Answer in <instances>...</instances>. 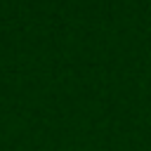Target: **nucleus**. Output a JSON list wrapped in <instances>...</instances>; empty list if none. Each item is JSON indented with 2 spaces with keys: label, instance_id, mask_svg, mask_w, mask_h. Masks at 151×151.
Listing matches in <instances>:
<instances>
[]
</instances>
